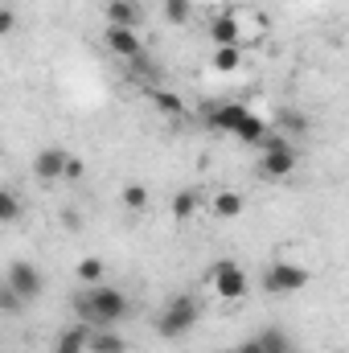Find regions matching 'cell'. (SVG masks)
<instances>
[{"instance_id": "obj_22", "label": "cell", "mask_w": 349, "mask_h": 353, "mask_svg": "<svg viewBox=\"0 0 349 353\" xmlns=\"http://www.w3.org/2000/svg\"><path fill=\"white\" fill-rule=\"evenodd\" d=\"M21 304H25V296H21L17 288H8V283H4V292H0V308H4L8 316H17V312H21Z\"/></svg>"}, {"instance_id": "obj_14", "label": "cell", "mask_w": 349, "mask_h": 353, "mask_svg": "<svg viewBox=\"0 0 349 353\" xmlns=\"http://www.w3.org/2000/svg\"><path fill=\"white\" fill-rule=\"evenodd\" d=\"M243 66V46H218L214 50V70L218 74H235Z\"/></svg>"}, {"instance_id": "obj_4", "label": "cell", "mask_w": 349, "mask_h": 353, "mask_svg": "<svg viewBox=\"0 0 349 353\" xmlns=\"http://www.w3.org/2000/svg\"><path fill=\"white\" fill-rule=\"evenodd\" d=\"M210 283H214V292H218L226 304L243 300V296H247V288H251L247 271H243L239 263H230V259H218V263L210 267Z\"/></svg>"}, {"instance_id": "obj_21", "label": "cell", "mask_w": 349, "mask_h": 353, "mask_svg": "<svg viewBox=\"0 0 349 353\" xmlns=\"http://www.w3.org/2000/svg\"><path fill=\"white\" fill-rule=\"evenodd\" d=\"M189 12H193V4H189V0H165V17H169L173 25H185V21H189Z\"/></svg>"}, {"instance_id": "obj_11", "label": "cell", "mask_w": 349, "mask_h": 353, "mask_svg": "<svg viewBox=\"0 0 349 353\" xmlns=\"http://www.w3.org/2000/svg\"><path fill=\"white\" fill-rule=\"evenodd\" d=\"M140 17H144V12H140L136 0H111V4H107V21H111L115 29H136Z\"/></svg>"}, {"instance_id": "obj_12", "label": "cell", "mask_w": 349, "mask_h": 353, "mask_svg": "<svg viewBox=\"0 0 349 353\" xmlns=\"http://www.w3.org/2000/svg\"><path fill=\"white\" fill-rule=\"evenodd\" d=\"M90 337H94V329L83 321V325H74V329H66L58 337V350L54 353H83V350H90Z\"/></svg>"}, {"instance_id": "obj_7", "label": "cell", "mask_w": 349, "mask_h": 353, "mask_svg": "<svg viewBox=\"0 0 349 353\" xmlns=\"http://www.w3.org/2000/svg\"><path fill=\"white\" fill-rule=\"evenodd\" d=\"M4 283H8V288H17L25 300H37V296H41V288H46V283H41V271H37L33 263H25V259H17V263L8 267Z\"/></svg>"}, {"instance_id": "obj_25", "label": "cell", "mask_w": 349, "mask_h": 353, "mask_svg": "<svg viewBox=\"0 0 349 353\" xmlns=\"http://www.w3.org/2000/svg\"><path fill=\"white\" fill-rule=\"evenodd\" d=\"M12 25H17V17H12V8H4L0 12V33H12Z\"/></svg>"}, {"instance_id": "obj_16", "label": "cell", "mask_w": 349, "mask_h": 353, "mask_svg": "<svg viewBox=\"0 0 349 353\" xmlns=\"http://www.w3.org/2000/svg\"><path fill=\"white\" fill-rule=\"evenodd\" d=\"M214 214H218V218H239V214H243V193L222 189V193L214 197Z\"/></svg>"}, {"instance_id": "obj_1", "label": "cell", "mask_w": 349, "mask_h": 353, "mask_svg": "<svg viewBox=\"0 0 349 353\" xmlns=\"http://www.w3.org/2000/svg\"><path fill=\"white\" fill-rule=\"evenodd\" d=\"M79 312H83V321H87V325H94V329H107V325L123 321V316L132 312V304H128V296H123L119 288L99 283V288H90L87 296L79 300Z\"/></svg>"}, {"instance_id": "obj_13", "label": "cell", "mask_w": 349, "mask_h": 353, "mask_svg": "<svg viewBox=\"0 0 349 353\" xmlns=\"http://www.w3.org/2000/svg\"><path fill=\"white\" fill-rule=\"evenodd\" d=\"M197 210H201V193H197V189H181L173 197V218L177 222H189Z\"/></svg>"}, {"instance_id": "obj_24", "label": "cell", "mask_w": 349, "mask_h": 353, "mask_svg": "<svg viewBox=\"0 0 349 353\" xmlns=\"http://www.w3.org/2000/svg\"><path fill=\"white\" fill-rule=\"evenodd\" d=\"M239 353H263V337L255 333V337H247L243 345H239Z\"/></svg>"}, {"instance_id": "obj_6", "label": "cell", "mask_w": 349, "mask_h": 353, "mask_svg": "<svg viewBox=\"0 0 349 353\" xmlns=\"http://www.w3.org/2000/svg\"><path fill=\"white\" fill-rule=\"evenodd\" d=\"M66 169H70V152L66 148H41L33 157V176L54 185V181H66Z\"/></svg>"}, {"instance_id": "obj_9", "label": "cell", "mask_w": 349, "mask_h": 353, "mask_svg": "<svg viewBox=\"0 0 349 353\" xmlns=\"http://www.w3.org/2000/svg\"><path fill=\"white\" fill-rule=\"evenodd\" d=\"M103 41H107V50H111L115 58H128V62H136V58H140V50H144V41H140V33H136V29H115V25L107 29V37H103Z\"/></svg>"}, {"instance_id": "obj_8", "label": "cell", "mask_w": 349, "mask_h": 353, "mask_svg": "<svg viewBox=\"0 0 349 353\" xmlns=\"http://www.w3.org/2000/svg\"><path fill=\"white\" fill-rule=\"evenodd\" d=\"M210 41H214V50H218V46H243L239 17H235V12H214V17H210Z\"/></svg>"}, {"instance_id": "obj_3", "label": "cell", "mask_w": 349, "mask_h": 353, "mask_svg": "<svg viewBox=\"0 0 349 353\" xmlns=\"http://www.w3.org/2000/svg\"><path fill=\"white\" fill-rule=\"evenodd\" d=\"M296 165H300V157H296L292 140H283V136H267L263 157H259V173L267 176V181H288V176L296 173Z\"/></svg>"}, {"instance_id": "obj_23", "label": "cell", "mask_w": 349, "mask_h": 353, "mask_svg": "<svg viewBox=\"0 0 349 353\" xmlns=\"http://www.w3.org/2000/svg\"><path fill=\"white\" fill-rule=\"evenodd\" d=\"M17 214H21V201H17V193L4 189V193H0V218H4V222H17Z\"/></svg>"}, {"instance_id": "obj_27", "label": "cell", "mask_w": 349, "mask_h": 353, "mask_svg": "<svg viewBox=\"0 0 349 353\" xmlns=\"http://www.w3.org/2000/svg\"><path fill=\"white\" fill-rule=\"evenodd\" d=\"M222 353H239V350H222Z\"/></svg>"}, {"instance_id": "obj_15", "label": "cell", "mask_w": 349, "mask_h": 353, "mask_svg": "<svg viewBox=\"0 0 349 353\" xmlns=\"http://www.w3.org/2000/svg\"><path fill=\"white\" fill-rule=\"evenodd\" d=\"M90 353H128V345H123L119 333H111V329H94V337H90Z\"/></svg>"}, {"instance_id": "obj_17", "label": "cell", "mask_w": 349, "mask_h": 353, "mask_svg": "<svg viewBox=\"0 0 349 353\" xmlns=\"http://www.w3.org/2000/svg\"><path fill=\"white\" fill-rule=\"evenodd\" d=\"M103 271H107V267H103V259H94V255L79 259V267H74V275H79L87 288H99V283H103Z\"/></svg>"}, {"instance_id": "obj_19", "label": "cell", "mask_w": 349, "mask_h": 353, "mask_svg": "<svg viewBox=\"0 0 349 353\" xmlns=\"http://www.w3.org/2000/svg\"><path fill=\"white\" fill-rule=\"evenodd\" d=\"M123 205H128V210H136V214H140V210H148V189H144L140 181L123 185Z\"/></svg>"}, {"instance_id": "obj_10", "label": "cell", "mask_w": 349, "mask_h": 353, "mask_svg": "<svg viewBox=\"0 0 349 353\" xmlns=\"http://www.w3.org/2000/svg\"><path fill=\"white\" fill-rule=\"evenodd\" d=\"M251 115V107L247 103H218V107H210V128H218V132H239L243 128V119Z\"/></svg>"}, {"instance_id": "obj_2", "label": "cell", "mask_w": 349, "mask_h": 353, "mask_svg": "<svg viewBox=\"0 0 349 353\" xmlns=\"http://www.w3.org/2000/svg\"><path fill=\"white\" fill-rule=\"evenodd\" d=\"M197 321H201V304H197V296L181 292V296H173V300L165 304V312H161V321H157V333H161L165 341H181L185 333L197 329Z\"/></svg>"}, {"instance_id": "obj_20", "label": "cell", "mask_w": 349, "mask_h": 353, "mask_svg": "<svg viewBox=\"0 0 349 353\" xmlns=\"http://www.w3.org/2000/svg\"><path fill=\"white\" fill-rule=\"evenodd\" d=\"M157 107H161L165 115H185V99H181L177 90H157Z\"/></svg>"}, {"instance_id": "obj_18", "label": "cell", "mask_w": 349, "mask_h": 353, "mask_svg": "<svg viewBox=\"0 0 349 353\" xmlns=\"http://www.w3.org/2000/svg\"><path fill=\"white\" fill-rule=\"evenodd\" d=\"M263 353H296L292 350V337L283 333V329H263Z\"/></svg>"}, {"instance_id": "obj_5", "label": "cell", "mask_w": 349, "mask_h": 353, "mask_svg": "<svg viewBox=\"0 0 349 353\" xmlns=\"http://www.w3.org/2000/svg\"><path fill=\"white\" fill-rule=\"evenodd\" d=\"M263 288H267L271 296H292V292L308 288V267H300V263H271L267 271H263Z\"/></svg>"}, {"instance_id": "obj_26", "label": "cell", "mask_w": 349, "mask_h": 353, "mask_svg": "<svg viewBox=\"0 0 349 353\" xmlns=\"http://www.w3.org/2000/svg\"><path fill=\"white\" fill-rule=\"evenodd\" d=\"M83 176V161L79 157H70V169H66V181H79Z\"/></svg>"}]
</instances>
